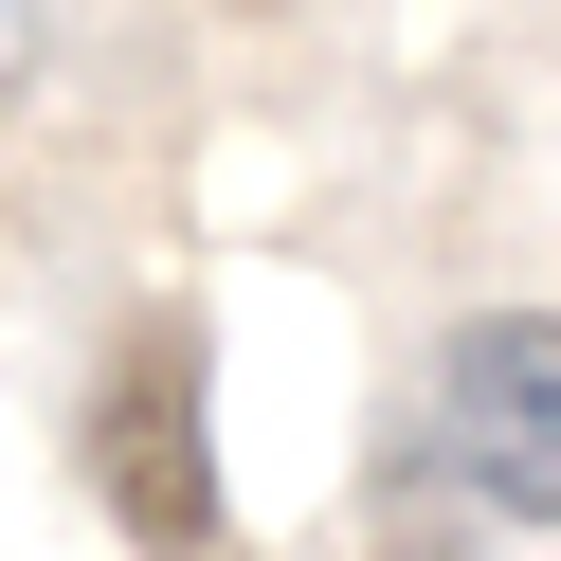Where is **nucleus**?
<instances>
[{"label":"nucleus","mask_w":561,"mask_h":561,"mask_svg":"<svg viewBox=\"0 0 561 561\" xmlns=\"http://www.w3.org/2000/svg\"><path fill=\"white\" fill-rule=\"evenodd\" d=\"M399 561H435V543H399Z\"/></svg>","instance_id":"7ed1b4c3"},{"label":"nucleus","mask_w":561,"mask_h":561,"mask_svg":"<svg viewBox=\"0 0 561 561\" xmlns=\"http://www.w3.org/2000/svg\"><path fill=\"white\" fill-rule=\"evenodd\" d=\"M435 471L489 525H561V308H489L435 363Z\"/></svg>","instance_id":"f03ea898"},{"label":"nucleus","mask_w":561,"mask_h":561,"mask_svg":"<svg viewBox=\"0 0 561 561\" xmlns=\"http://www.w3.org/2000/svg\"><path fill=\"white\" fill-rule=\"evenodd\" d=\"M91 489L146 561H199L218 543V435H199V308H146L91 380Z\"/></svg>","instance_id":"f257e3e1"}]
</instances>
